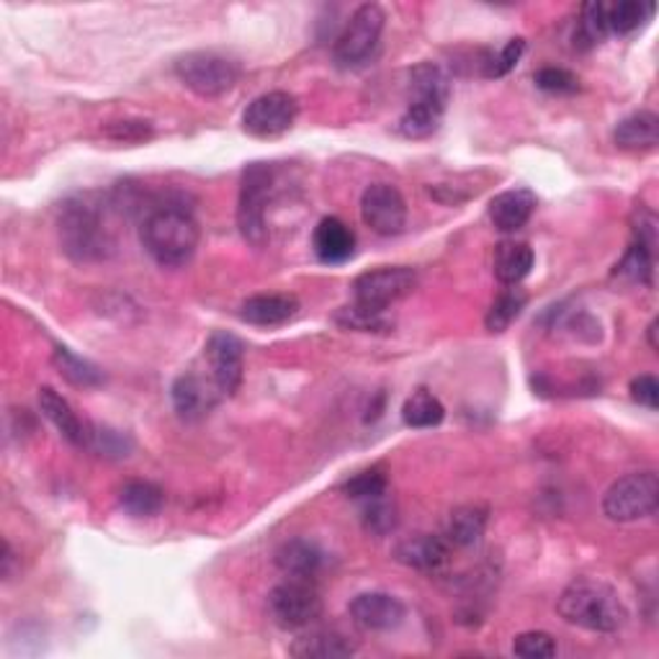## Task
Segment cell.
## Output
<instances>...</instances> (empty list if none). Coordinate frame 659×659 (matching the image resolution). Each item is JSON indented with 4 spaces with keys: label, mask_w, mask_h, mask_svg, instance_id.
Here are the masks:
<instances>
[{
    "label": "cell",
    "mask_w": 659,
    "mask_h": 659,
    "mask_svg": "<svg viewBox=\"0 0 659 659\" xmlns=\"http://www.w3.org/2000/svg\"><path fill=\"white\" fill-rule=\"evenodd\" d=\"M57 229L63 250L78 263L106 260L117 248L101 194H75L60 204Z\"/></svg>",
    "instance_id": "cell-1"
},
{
    "label": "cell",
    "mask_w": 659,
    "mask_h": 659,
    "mask_svg": "<svg viewBox=\"0 0 659 659\" xmlns=\"http://www.w3.org/2000/svg\"><path fill=\"white\" fill-rule=\"evenodd\" d=\"M566 624L595 634H613L626 624L628 611L618 590L595 577H577L564 587L557 603Z\"/></svg>",
    "instance_id": "cell-2"
},
{
    "label": "cell",
    "mask_w": 659,
    "mask_h": 659,
    "mask_svg": "<svg viewBox=\"0 0 659 659\" xmlns=\"http://www.w3.org/2000/svg\"><path fill=\"white\" fill-rule=\"evenodd\" d=\"M142 248L163 268H181L196 256L202 229L194 214L181 206H160L152 209L140 227Z\"/></svg>",
    "instance_id": "cell-3"
},
{
    "label": "cell",
    "mask_w": 659,
    "mask_h": 659,
    "mask_svg": "<svg viewBox=\"0 0 659 659\" xmlns=\"http://www.w3.org/2000/svg\"><path fill=\"white\" fill-rule=\"evenodd\" d=\"M387 17L377 3H364L343 29L333 47V60L341 71H358L377 55Z\"/></svg>",
    "instance_id": "cell-4"
},
{
    "label": "cell",
    "mask_w": 659,
    "mask_h": 659,
    "mask_svg": "<svg viewBox=\"0 0 659 659\" xmlns=\"http://www.w3.org/2000/svg\"><path fill=\"white\" fill-rule=\"evenodd\" d=\"M273 191V168L268 163H250L242 173L240 204H237V227L252 248L268 242V202Z\"/></svg>",
    "instance_id": "cell-5"
},
{
    "label": "cell",
    "mask_w": 659,
    "mask_h": 659,
    "mask_svg": "<svg viewBox=\"0 0 659 659\" xmlns=\"http://www.w3.org/2000/svg\"><path fill=\"white\" fill-rule=\"evenodd\" d=\"M659 505V479L655 472H631L608 487L603 512L613 523H634L649 518Z\"/></svg>",
    "instance_id": "cell-6"
},
{
    "label": "cell",
    "mask_w": 659,
    "mask_h": 659,
    "mask_svg": "<svg viewBox=\"0 0 659 659\" xmlns=\"http://www.w3.org/2000/svg\"><path fill=\"white\" fill-rule=\"evenodd\" d=\"M175 75L196 96L214 98L235 88L240 80V65L217 52H186L175 60Z\"/></svg>",
    "instance_id": "cell-7"
},
{
    "label": "cell",
    "mask_w": 659,
    "mask_h": 659,
    "mask_svg": "<svg viewBox=\"0 0 659 659\" xmlns=\"http://www.w3.org/2000/svg\"><path fill=\"white\" fill-rule=\"evenodd\" d=\"M268 613H271L273 624L287 631L306 628L322 613L320 590L304 577H289L268 593Z\"/></svg>",
    "instance_id": "cell-8"
},
{
    "label": "cell",
    "mask_w": 659,
    "mask_h": 659,
    "mask_svg": "<svg viewBox=\"0 0 659 659\" xmlns=\"http://www.w3.org/2000/svg\"><path fill=\"white\" fill-rule=\"evenodd\" d=\"M418 287V273L408 266H381L366 271L354 281L356 304L366 310L387 312L400 299L410 296Z\"/></svg>",
    "instance_id": "cell-9"
},
{
    "label": "cell",
    "mask_w": 659,
    "mask_h": 659,
    "mask_svg": "<svg viewBox=\"0 0 659 659\" xmlns=\"http://www.w3.org/2000/svg\"><path fill=\"white\" fill-rule=\"evenodd\" d=\"M299 117L296 98L287 90H271L248 104L242 114V129L258 140H273L287 134Z\"/></svg>",
    "instance_id": "cell-10"
},
{
    "label": "cell",
    "mask_w": 659,
    "mask_h": 659,
    "mask_svg": "<svg viewBox=\"0 0 659 659\" xmlns=\"http://www.w3.org/2000/svg\"><path fill=\"white\" fill-rule=\"evenodd\" d=\"M206 364H209L212 381L217 385L222 397H233L242 385L245 371V348L237 335L227 330H217L209 335L204 348Z\"/></svg>",
    "instance_id": "cell-11"
},
{
    "label": "cell",
    "mask_w": 659,
    "mask_h": 659,
    "mask_svg": "<svg viewBox=\"0 0 659 659\" xmlns=\"http://www.w3.org/2000/svg\"><path fill=\"white\" fill-rule=\"evenodd\" d=\"M361 217L377 235L392 237L408 225V204L392 183H371L361 196Z\"/></svg>",
    "instance_id": "cell-12"
},
{
    "label": "cell",
    "mask_w": 659,
    "mask_h": 659,
    "mask_svg": "<svg viewBox=\"0 0 659 659\" xmlns=\"http://www.w3.org/2000/svg\"><path fill=\"white\" fill-rule=\"evenodd\" d=\"M408 608L400 597L389 593H361L350 603V618L364 631H395L402 626Z\"/></svg>",
    "instance_id": "cell-13"
},
{
    "label": "cell",
    "mask_w": 659,
    "mask_h": 659,
    "mask_svg": "<svg viewBox=\"0 0 659 659\" xmlns=\"http://www.w3.org/2000/svg\"><path fill=\"white\" fill-rule=\"evenodd\" d=\"M171 397L179 418L186 420V423H196V420L209 415L222 395L212 379L206 381L204 377H198V374L186 371L173 381Z\"/></svg>",
    "instance_id": "cell-14"
},
{
    "label": "cell",
    "mask_w": 659,
    "mask_h": 659,
    "mask_svg": "<svg viewBox=\"0 0 659 659\" xmlns=\"http://www.w3.org/2000/svg\"><path fill=\"white\" fill-rule=\"evenodd\" d=\"M312 248H314V256H317L322 263L341 266L354 258L356 235L343 219L325 217L317 227H314Z\"/></svg>",
    "instance_id": "cell-15"
},
{
    "label": "cell",
    "mask_w": 659,
    "mask_h": 659,
    "mask_svg": "<svg viewBox=\"0 0 659 659\" xmlns=\"http://www.w3.org/2000/svg\"><path fill=\"white\" fill-rule=\"evenodd\" d=\"M451 543L433 533H415L395 547V559L410 570L435 572L449 562Z\"/></svg>",
    "instance_id": "cell-16"
},
{
    "label": "cell",
    "mask_w": 659,
    "mask_h": 659,
    "mask_svg": "<svg viewBox=\"0 0 659 659\" xmlns=\"http://www.w3.org/2000/svg\"><path fill=\"white\" fill-rule=\"evenodd\" d=\"M536 194L528 188H510L489 202V219L500 233H518L531 222L536 212Z\"/></svg>",
    "instance_id": "cell-17"
},
{
    "label": "cell",
    "mask_w": 659,
    "mask_h": 659,
    "mask_svg": "<svg viewBox=\"0 0 659 659\" xmlns=\"http://www.w3.org/2000/svg\"><path fill=\"white\" fill-rule=\"evenodd\" d=\"M40 408L44 412V418L57 428L60 435H63L67 443H73V446H88L90 428L75 415L71 402H67L57 389L52 387L40 389Z\"/></svg>",
    "instance_id": "cell-18"
},
{
    "label": "cell",
    "mask_w": 659,
    "mask_h": 659,
    "mask_svg": "<svg viewBox=\"0 0 659 659\" xmlns=\"http://www.w3.org/2000/svg\"><path fill=\"white\" fill-rule=\"evenodd\" d=\"M327 562V554L314 541L306 539H291L281 543L276 551V566L289 577H304L310 580L317 574Z\"/></svg>",
    "instance_id": "cell-19"
},
{
    "label": "cell",
    "mask_w": 659,
    "mask_h": 659,
    "mask_svg": "<svg viewBox=\"0 0 659 659\" xmlns=\"http://www.w3.org/2000/svg\"><path fill=\"white\" fill-rule=\"evenodd\" d=\"M299 312L296 296L289 294H258L245 299L240 306V320L248 325L258 327H273L289 322Z\"/></svg>",
    "instance_id": "cell-20"
},
{
    "label": "cell",
    "mask_w": 659,
    "mask_h": 659,
    "mask_svg": "<svg viewBox=\"0 0 659 659\" xmlns=\"http://www.w3.org/2000/svg\"><path fill=\"white\" fill-rule=\"evenodd\" d=\"M487 520H489V510L485 505H477V503L458 505V508L451 510L449 516L446 541L462 549L477 547L482 536L487 531Z\"/></svg>",
    "instance_id": "cell-21"
},
{
    "label": "cell",
    "mask_w": 659,
    "mask_h": 659,
    "mask_svg": "<svg viewBox=\"0 0 659 659\" xmlns=\"http://www.w3.org/2000/svg\"><path fill=\"white\" fill-rule=\"evenodd\" d=\"M536 256L531 245L520 240H503L495 248V276L505 287H518L533 271Z\"/></svg>",
    "instance_id": "cell-22"
},
{
    "label": "cell",
    "mask_w": 659,
    "mask_h": 659,
    "mask_svg": "<svg viewBox=\"0 0 659 659\" xmlns=\"http://www.w3.org/2000/svg\"><path fill=\"white\" fill-rule=\"evenodd\" d=\"M451 98V78L441 65L420 63L410 71V101H425L446 109Z\"/></svg>",
    "instance_id": "cell-23"
},
{
    "label": "cell",
    "mask_w": 659,
    "mask_h": 659,
    "mask_svg": "<svg viewBox=\"0 0 659 659\" xmlns=\"http://www.w3.org/2000/svg\"><path fill=\"white\" fill-rule=\"evenodd\" d=\"M356 651V644L346 634L320 628L310 631L291 644V655L306 657V659H335V657H350Z\"/></svg>",
    "instance_id": "cell-24"
},
{
    "label": "cell",
    "mask_w": 659,
    "mask_h": 659,
    "mask_svg": "<svg viewBox=\"0 0 659 659\" xmlns=\"http://www.w3.org/2000/svg\"><path fill=\"white\" fill-rule=\"evenodd\" d=\"M613 140L624 150H651L659 140V119L651 111H636L620 119L613 129Z\"/></svg>",
    "instance_id": "cell-25"
},
{
    "label": "cell",
    "mask_w": 659,
    "mask_h": 659,
    "mask_svg": "<svg viewBox=\"0 0 659 659\" xmlns=\"http://www.w3.org/2000/svg\"><path fill=\"white\" fill-rule=\"evenodd\" d=\"M119 505L125 508L129 516L134 518H152L163 510L165 505V493L152 482H127L119 493Z\"/></svg>",
    "instance_id": "cell-26"
},
{
    "label": "cell",
    "mask_w": 659,
    "mask_h": 659,
    "mask_svg": "<svg viewBox=\"0 0 659 659\" xmlns=\"http://www.w3.org/2000/svg\"><path fill=\"white\" fill-rule=\"evenodd\" d=\"M443 114H446L443 106L425 104V101H408V109H404V114L400 117L397 129H400V134L408 137V140H425V137L439 132Z\"/></svg>",
    "instance_id": "cell-27"
},
{
    "label": "cell",
    "mask_w": 659,
    "mask_h": 659,
    "mask_svg": "<svg viewBox=\"0 0 659 659\" xmlns=\"http://www.w3.org/2000/svg\"><path fill=\"white\" fill-rule=\"evenodd\" d=\"M443 418H446V408H443V402L435 397L433 392H428V389H418V392H412L408 400L402 404V420L408 428H435L443 423Z\"/></svg>",
    "instance_id": "cell-28"
},
{
    "label": "cell",
    "mask_w": 659,
    "mask_h": 659,
    "mask_svg": "<svg viewBox=\"0 0 659 659\" xmlns=\"http://www.w3.org/2000/svg\"><path fill=\"white\" fill-rule=\"evenodd\" d=\"M52 364H55V369L63 374V377L71 381L73 387H83V389H90V387H101L104 385V371L98 369L96 364L86 361V358H80L78 354H73L71 348H55V354H52Z\"/></svg>",
    "instance_id": "cell-29"
},
{
    "label": "cell",
    "mask_w": 659,
    "mask_h": 659,
    "mask_svg": "<svg viewBox=\"0 0 659 659\" xmlns=\"http://www.w3.org/2000/svg\"><path fill=\"white\" fill-rule=\"evenodd\" d=\"M526 302L528 296L520 289L503 291V294L493 302V306L487 310L485 325L489 333H505V330L520 317V312L526 310Z\"/></svg>",
    "instance_id": "cell-30"
},
{
    "label": "cell",
    "mask_w": 659,
    "mask_h": 659,
    "mask_svg": "<svg viewBox=\"0 0 659 659\" xmlns=\"http://www.w3.org/2000/svg\"><path fill=\"white\" fill-rule=\"evenodd\" d=\"M616 276L634 283H647L651 287V276H655V250L647 245L634 240L631 248L624 252L620 263L616 266Z\"/></svg>",
    "instance_id": "cell-31"
},
{
    "label": "cell",
    "mask_w": 659,
    "mask_h": 659,
    "mask_svg": "<svg viewBox=\"0 0 659 659\" xmlns=\"http://www.w3.org/2000/svg\"><path fill=\"white\" fill-rule=\"evenodd\" d=\"M655 6L639 3V0H620L616 6H608V32L626 36L634 34L644 21L651 19Z\"/></svg>",
    "instance_id": "cell-32"
},
{
    "label": "cell",
    "mask_w": 659,
    "mask_h": 659,
    "mask_svg": "<svg viewBox=\"0 0 659 659\" xmlns=\"http://www.w3.org/2000/svg\"><path fill=\"white\" fill-rule=\"evenodd\" d=\"M608 6L605 3H585L577 24V44L580 47H595L608 36Z\"/></svg>",
    "instance_id": "cell-33"
},
{
    "label": "cell",
    "mask_w": 659,
    "mask_h": 659,
    "mask_svg": "<svg viewBox=\"0 0 659 659\" xmlns=\"http://www.w3.org/2000/svg\"><path fill=\"white\" fill-rule=\"evenodd\" d=\"M361 510H364V523L371 533L387 536L389 531H395L397 528V505L392 497H389V493L371 497V500H364Z\"/></svg>",
    "instance_id": "cell-34"
},
{
    "label": "cell",
    "mask_w": 659,
    "mask_h": 659,
    "mask_svg": "<svg viewBox=\"0 0 659 659\" xmlns=\"http://www.w3.org/2000/svg\"><path fill=\"white\" fill-rule=\"evenodd\" d=\"M338 325L348 327V330H358V333H381V330L392 327V322L385 317V312L379 310H366L361 304H350L343 306V310L335 314Z\"/></svg>",
    "instance_id": "cell-35"
},
{
    "label": "cell",
    "mask_w": 659,
    "mask_h": 659,
    "mask_svg": "<svg viewBox=\"0 0 659 659\" xmlns=\"http://www.w3.org/2000/svg\"><path fill=\"white\" fill-rule=\"evenodd\" d=\"M343 493L354 497L358 503H364V500H371V497L389 493V479L381 469H366L354 474V477L343 485Z\"/></svg>",
    "instance_id": "cell-36"
},
{
    "label": "cell",
    "mask_w": 659,
    "mask_h": 659,
    "mask_svg": "<svg viewBox=\"0 0 659 659\" xmlns=\"http://www.w3.org/2000/svg\"><path fill=\"white\" fill-rule=\"evenodd\" d=\"M512 651L523 659H549L557 655V639L547 631H526L516 636Z\"/></svg>",
    "instance_id": "cell-37"
},
{
    "label": "cell",
    "mask_w": 659,
    "mask_h": 659,
    "mask_svg": "<svg viewBox=\"0 0 659 659\" xmlns=\"http://www.w3.org/2000/svg\"><path fill=\"white\" fill-rule=\"evenodd\" d=\"M533 80L541 90H547V94H557V96L577 94L580 90L577 75L564 71V67H543V71L536 73Z\"/></svg>",
    "instance_id": "cell-38"
},
{
    "label": "cell",
    "mask_w": 659,
    "mask_h": 659,
    "mask_svg": "<svg viewBox=\"0 0 659 659\" xmlns=\"http://www.w3.org/2000/svg\"><path fill=\"white\" fill-rule=\"evenodd\" d=\"M106 137L117 142H144L152 137V125L144 119H121V121H111L109 127L104 129Z\"/></svg>",
    "instance_id": "cell-39"
},
{
    "label": "cell",
    "mask_w": 659,
    "mask_h": 659,
    "mask_svg": "<svg viewBox=\"0 0 659 659\" xmlns=\"http://www.w3.org/2000/svg\"><path fill=\"white\" fill-rule=\"evenodd\" d=\"M88 446H94L101 451L104 456H127V451L132 449L127 435H121L119 431H109V428H96L90 431Z\"/></svg>",
    "instance_id": "cell-40"
},
{
    "label": "cell",
    "mask_w": 659,
    "mask_h": 659,
    "mask_svg": "<svg viewBox=\"0 0 659 659\" xmlns=\"http://www.w3.org/2000/svg\"><path fill=\"white\" fill-rule=\"evenodd\" d=\"M526 52V40H510L508 44H505L503 52L497 57L489 60V67H487V78H503V75H508L512 67L518 65V60L523 57Z\"/></svg>",
    "instance_id": "cell-41"
},
{
    "label": "cell",
    "mask_w": 659,
    "mask_h": 659,
    "mask_svg": "<svg viewBox=\"0 0 659 659\" xmlns=\"http://www.w3.org/2000/svg\"><path fill=\"white\" fill-rule=\"evenodd\" d=\"M631 397L644 408L657 410L659 408V381L651 377V374H644V377H636L631 381Z\"/></svg>",
    "instance_id": "cell-42"
},
{
    "label": "cell",
    "mask_w": 659,
    "mask_h": 659,
    "mask_svg": "<svg viewBox=\"0 0 659 659\" xmlns=\"http://www.w3.org/2000/svg\"><path fill=\"white\" fill-rule=\"evenodd\" d=\"M11 564H13V551H11L9 543H6V547H3V577L6 580L11 577Z\"/></svg>",
    "instance_id": "cell-43"
},
{
    "label": "cell",
    "mask_w": 659,
    "mask_h": 659,
    "mask_svg": "<svg viewBox=\"0 0 659 659\" xmlns=\"http://www.w3.org/2000/svg\"><path fill=\"white\" fill-rule=\"evenodd\" d=\"M649 346L655 348V350L659 348V346H657V320L649 325Z\"/></svg>",
    "instance_id": "cell-44"
}]
</instances>
